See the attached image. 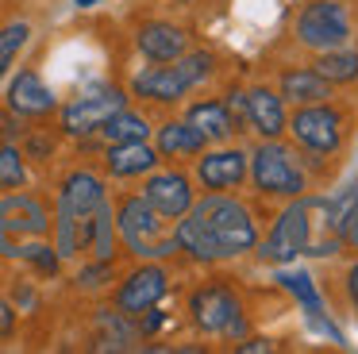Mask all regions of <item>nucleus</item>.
<instances>
[{"instance_id":"obj_30","label":"nucleus","mask_w":358,"mask_h":354,"mask_svg":"<svg viewBox=\"0 0 358 354\" xmlns=\"http://www.w3.org/2000/svg\"><path fill=\"white\" fill-rule=\"evenodd\" d=\"M27 154H31V158H50V154H55V139L50 135H27Z\"/></svg>"},{"instance_id":"obj_15","label":"nucleus","mask_w":358,"mask_h":354,"mask_svg":"<svg viewBox=\"0 0 358 354\" xmlns=\"http://www.w3.org/2000/svg\"><path fill=\"white\" fill-rule=\"evenodd\" d=\"M243 177H247V154L243 150H216V154H204L196 162V181L208 192L239 189Z\"/></svg>"},{"instance_id":"obj_33","label":"nucleus","mask_w":358,"mask_h":354,"mask_svg":"<svg viewBox=\"0 0 358 354\" xmlns=\"http://www.w3.org/2000/svg\"><path fill=\"white\" fill-rule=\"evenodd\" d=\"M239 351H243V354H258V351H273V343H270V339H247Z\"/></svg>"},{"instance_id":"obj_8","label":"nucleus","mask_w":358,"mask_h":354,"mask_svg":"<svg viewBox=\"0 0 358 354\" xmlns=\"http://www.w3.org/2000/svg\"><path fill=\"white\" fill-rule=\"evenodd\" d=\"M124 104H127V97L120 89H101V92H89V97H78L62 108V131L73 139L93 135V131H101V123L108 120L112 112H120Z\"/></svg>"},{"instance_id":"obj_32","label":"nucleus","mask_w":358,"mask_h":354,"mask_svg":"<svg viewBox=\"0 0 358 354\" xmlns=\"http://www.w3.org/2000/svg\"><path fill=\"white\" fill-rule=\"evenodd\" d=\"M12 327H16V308L0 300V339H4V335H12Z\"/></svg>"},{"instance_id":"obj_9","label":"nucleus","mask_w":358,"mask_h":354,"mask_svg":"<svg viewBox=\"0 0 358 354\" xmlns=\"http://www.w3.org/2000/svg\"><path fill=\"white\" fill-rule=\"evenodd\" d=\"M304 243H308V212H304V200H296L278 215L270 239L262 243L258 254H262V262L281 266V262H293L296 254H304Z\"/></svg>"},{"instance_id":"obj_3","label":"nucleus","mask_w":358,"mask_h":354,"mask_svg":"<svg viewBox=\"0 0 358 354\" xmlns=\"http://www.w3.org/2000/svg\"><path fill=\"white\" fill-rule=\"evenodd\" d=\"M50 231V212L31 192H8L0 200V254L20 258L27 239H43Z\"/></svg>"},{"instance_id":"obj_11","label":"nucleus","mask_w":358,"mask_h":354,"mask_svg":"<svg viewBox=\"0 0 358 354\" xmlns=\"http://www.w3.org/2000/svg\"><path fill=\"white\" fill-rule=\"evenodd\" d=\"M170 289V277H166L162 266H139L124 277V285L116 289V308L124 316H139L147 308H155L158 300Z\"/></svg>"},{"instance_id":"obj_1","label":"nucleus","mask_w":358,"mask_h":354,"mask_svg":"<svg viewBox=\"0 0 358 354\" xmlns=\"http://www.w3.org/2000/svg\"><path fill=\"white\" fill-rule=\"evenodd\" d=\"M173 239H178V250L193 254L196 262H220L250 250L258 243V227L243 200L212 192L201 204L189 208L185 215H178Z\"/></svg>"},{"instance_id":"obj_36","label":"nucleus","mask_w":358,"mask_h":354,"mask_svg":"<svg viewBox=\"0 0 358 354\" xmlns=\"http://www.w3.org/2000/svg\"><path fill=\"white\" fill-rule=\"evenodd\" d=\"M73 4H78V8H93L96 0H73Z\"/></svg>"},{"instance_id":"obj_17","label":"nucleus","mask_w":358,"mask_h":354,"mask_svg":"<svg viewBox=\"0 0 358 354\" xmlns=\"http://www.w3.org/2000/svg\"><path fill=\"white\" fill-rule=\"evenodd\" d=\"M158 166V150L147 146V139L139 143H108L104 150V169L112 177H143Z\"/></svg>"},{"instance_id":"obj_19","label":"nucleus","mask_w":358,"mask_h":354,"mask_svg":"<svg viewBox=\"0 0 358 354\" xmlns=\"http://www.w3.org/2000/svg\"><path fill=\"white\" fill-rule=\"evenodd\" d=\"M204 146H208V139L189 120H170L158 127V158H193V154H204Z\"/></svg>"},{"instance_id":"obj_20","label":"nucleus","mask_w":358,"mask_h":354,"mask_svg":"<svg viewBox=\"0 0 358 354\" xmlns=\"http://www.w3.org/2000/svg\"><path fill=\"white\" fill-rule=\"evenodd\" d=\"M281 100H289V104H320V100H331V85L316 69H289V73H281Z\"/></svg>"},{"instance_id":"obj_21","label":"nucleus","mask_w":358,"mask_h":354,"mask_svg":"<svg viewBox=\"0 0 358 354\" xmlns=\"http://www.w3.org/2000/svg\"><path fill=\"white\" fill-rule=\"evenodd\" d=\"M116 243H120L116 215H112L108 200H104V204L96 208L93 215H89V223H85V246L93 250V258L112 262V258H116Z\"/></svg>"},{"instance_id":"obj_34","label":"nucleus","mask_w":358,"mask_h":354,"mask_svg":"<svg viewBox=\"0 0 358 354\" xmlns=\"http://www.w3.org/2000/svg\"><path fill=\"white\" fill-rule=\"evenodd\" d=\"M343 239H347V243H358V204H355V212H350L347 227H343Z\"/></svg>"},{"instance_id":"obj_2","label":"nucleus","mask_w":358,"mask_h":354,"mask_svg":"<svg viewBox=\"0 0 358 354\" xmlns=\"http://www.w3.org/2000/svg\"><path fill=\"white\" fill-rule=\"evenodd\" d=\"M116 231L124 246L139 258H170L178 254V239L166 227V215L155 212L143 197H124L116 208Z\"/></svg>"},{"instance_id":"obj_31","label":"nucleus","mask_w":358,"mask_h":354,"mask_svg":"<svg viewBox=\"0 0 358 354\" xmlns=\"http://www.w3.org/2000/svg\"><path fill=\"white\" fill-rule=\"evenodd\" d=\"M139 316H143V323H139L143 335H155V331L166 323V312H158V308H147V312H139Z\"/></svg>"},{"instance_id":"obj_5","label":"nucleus","mask_w":358,"mask_h":354,"mask_svg":"<svg viewBox=\"0 0 358 354\" xmlns=\"http://www.w3.org/2000/svg\"><path fill=\"white\" fill-rule=\"evenodd\" d=\"M296 38L312 50H335L350 43V12L339 0H308L296 15Z\"/></svg>"},{"instance_id":"obj_16","label":"nucleus","mask_w":358,"mask_h":354,"mask_svg":"<svg viewBox=\"0 0 358 354\" xmlns=\"http://www.w3.org/2000/svg\"><path fill=\"white\" fill-rule=\"evenodd\" d=\"M8 108L16 115H47L58 108V97L50 92V85L35 69H20L8 89Z\"/></svg>"},{"instance_id":"obj_10","label":"nucleus","mask_w":358,"mask_h":354,"mask_svg":"<svg viewBox=\"0 0 358 354\" xmlns=\"http://www.w3.org/2000/svg\"><path fill=\"white\" fill-rule=\"evenodd\" d=\"M143 200L155 212H162L166 220H178V215H185L193 208V181L181 169H162V174L150 169L147 185H143Z\"/></svg>"},{"instance_id":"obj_18","label":"nucleus","mask_w":358,"mask_h":354,"mask_svg":"<svg viewBox=\"0 0 358 354\" xmlns=\"http://www.w3.org/2000/svg\"><path fill=\"white\" fill-rule=\"evenodd\" d=\"M247 123L262 139H278L285 131V104L270 89H250L247 92Z\"/></svg>"},{"instance_id":"obj_14","label":"nucleus","mask_w":358,"mask_h":354,"mask_svg":"<svg viewBox=\"0 0 358 354\" xmlns=\"http://www.w3.org/2000/svg\"><path fill=\"white\" fill-rule=\"evenodd\" d=\"M135 46H139V54L150 58V62H173V58H181V54L189 50V35H185V27H178V23L150 20V23H143V27L135 31Z\"/></svg>"},{"instance_id":"obj_28","label":"nucleus","mask_w":358,"mask_h":354,"mask_svg":"<svg viewBox=\"0 0 358 354\" xmlns=\"http://www.w3.org/2000/svg\"><path fill=\"white\" fill-rule=\"evenodd\" d=\"M20 258H27L39 274H47V277L58 274V250H55V246H47L43 239H27V243L20 246Z\"/></svg>"},{"instance_id":"obj_23","label":"nucleus","mask_w":358,"mask_h":354,"mask_svg":"<svg viewBox=\"0 0 358 354\" xmlns=\"http://www.w3.org/2000/svg\"><path fill=\"white\" fill-rule=\"evenodd\" d=\"M312 69H316L327 85H350V81H358V50H347V46L320 50V58L312 62Z\"/></svg>"},{"instance_id":"obj_27","label":"nucleus","mask_w":358,"mask_h":354,"mask_svg":"<svg viewBox=\"0 0 358 354\" xmlns=\"http://www.w3.org/2000/svg\"><path fill=\"white\" fill-rule=\"evenodd\" d=\"M27 35H31V27H27V23H8V27L0 31V77L8 73V66L16 62V54L24 50Z\"/></svg>"},{"instance_id":"obj_22","label":"nucleus","mask_w":358,"mask_h":354,"mask_svg":"<svg viewBox=\"0 0 358 354\" xmlns=\"http://www.w3.org/2000/svg\"><path fill=\"white\" fill-rule=\"evenodd\" d=\"M189 123H193L196 131H201L208 143H220V139H231V131H235V120H231V112H227V104L224 100H201V104H193L189 108V115H185Z\"/></svg>"},{"instance_id":"obj_29","label":"nucleus","mask_w":358,"mask_h":354,"mask_svg":"<svg viewBox=\"0 0 358 354\" xmlns=\"http://www.w3.org/2000/svg\"><path fill=\"white\" fill-rule=\"evenodd\" d=\"M108 281H112V262H101V258H93V266H85L78 274L81 289H104Z\"/></svg>"},{"instance_id":"obj_7","label":"nucleus","mask_w":358,"mask_h":354,"mask_svg":"<svg viewBox=\"0 0 358 354\" xmlns=\"http://www.w3.org/2000/svg\"><path fill=\"white\" fill-rule=\"evenodd\" d=\"M189 312H193V323L201 331H227V335H243V320H239V300L227 285H204V289L193 292L189 300Z\"/></svg>"},{"instance_id":"obj_12","label":"nucleus","mask_w":358,"mask_h":354,"mask_svg":"<svg viewBox=\"0 0 358 354\" xmlns=\"http://www.w3.org/2000/svg\"><path fill=\"white\" fill-rule=\"evenodd\" d=\"M189 89H193V81H189V73L181 69L178 58H173V66H170V62H155V66H147L143 73L131 77V92H135V97L155 100V104L181 100Z\"/></svg>"},{"instance_id":"obj_35","label":"nucleus","mask_w":358,"mask_h":354,"mask_svg":"<svg viewBox=\"0 0 358 354\" xmlns=\"http://www.w3.org/2000/svg\"><path fill=\"white\" fill-rule=\"evenodd\" d=\"M347 292H350V300H355V308H358V262L350 266V274H347Z\"/></svg>"},{"instance_id":"obj_26","label":"nucleus","mask_w":358,"mask_h":354,"mask_svg":"<svg viewBox=\"0 0 358 354\" xmlns=\"http://www.w3.org/2000/svg\"><path fill=\"white\" fill-rule=\"evenodd\" d=\"M27 169H24V154L12 143L0 146V189H24Z\"/></svg>"},{"instance_id":"obj_4","label":"nucleus","mask_w":358,"mask_h":354,"mask_svg":"<svg viewBox=\"0 0 358 354\" xmlns=\"http://www.w3.org/2000/svg\"><path fill=\"white\" fill-rule=\"evenodd\" d=\"M250 177H255V189L262 197H301L304 192V174L293 150L273 143V139L250 154Z\"/></svg>"},{"instance_id":"obj_6","label":"nucleus","mask_w":358,"mask_h":354,"mask_svg":"<svg viewBox=\"0 0 358 354\" xmlns=\"http://www.w3.org/2000/svg\"><path fill=\"white\" fill-rule=\"evenodd\" d=\"M293 139L312 154H339L343 146V115L335 112L327 100L320 104H301L293 120H285Z\"/></svg>"},{"instance_id":"obj_37","label":"nucleus","mask_w":358,"mask_h":354,"mask_svg":"<svg viewBox=\"0 0 358 354\" xmlns=\"http://www.w3.org/2000/svg\"><path fill=\"white\" fill-rule=\"evenodd\" d=\"M178 4H193V0H178Z\"/></svg>"},{"instance_id":"obj_24","label":"nucleus","mask_w":358,"mask_h":354,"mask_svg":"<svg viewBox=\"0 0 358 354\" xmlns=\"http://www.w3.org/2000/svg\"><path fill=\"white\" fill-rule=\"evenodd\" d=\"M101 135H104V143H139V139L150 135V123H147V115L131 112V108L124 104L120 112H112L108 120L101 123Z\"/></svg>"},{"instance_id":"obj_25","label":"nucleus","mask_w":358,"mask_h":354,"mask_svg":"<svg viewBox=\"0 0 358 354\" xmlns=\"http://www.w3.org/2000/svg\"><path fill=\"white\" fill-rule=\"evenodd\" d=\"M278 281L285 285V289L293 292L296 300H301V308H304L308 316L324 312V300H320V292H316V285H312L308 274H301V269H296V274H278Z\"/></svg>"},{"instance_id":"obj_13","label":"nucleus","mask_w":358,"mask_h":354,"mask_svg":"<svg viewBox=\"0 0 358 354\" xmlns=\"http://www.w3.org/2000/svg\"><path fill=\"white\" fill-rule=\"evenodd\" d=\"M104 200H108L104 197V181L93 174V169H73V174L62 181V192H58V208H66V212H70L73 220H81V223H85Z\"/></svg>"}]
</instances>
